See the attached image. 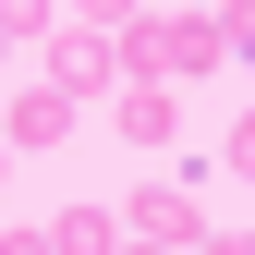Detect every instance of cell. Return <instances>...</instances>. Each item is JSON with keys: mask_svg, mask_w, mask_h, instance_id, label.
Wrapping results in <instances>:
<instances>
[{"mask_svg": "<svg viewBox=\"0 0 255 255\" xmlns=\"http://www.w3.org/2000/svg\"><path fill=\"white\" fill-rule=\"evenodd\" d=\"M0 170H12V134H0Z\"/></svg>", "mask_w": 255, "mask_h": 255, "instance_id": "4fadbf2b", "label": "cell"}, {"mask_svg": "<svg viewBox=\"0 0 255 255\" xmlns=\"http://www.w3.org/2000/svg\"><path fill=\"white\" fill-rule=\"evenodd\" d=\"M73 98H61V85H24V98H12V122H0V134H12V158H49V146H73Z\"/></svg>", "mask_w": 255, "mask_h": 255, "instance_id": "277c9868", "label": "cell"}, {"mask_svg": "<svg viewBox=\"0 0 255 255\" xmlns=\"http://www.w3.org/2000/svg\"><path fill=\"white\" fill-rule=\"evenodd\" d=\"M73 24H98V37H122V24H146V0H73Z\"/></svg>", "mask_w": 255, "mask_h": 255, "instance_id": "ba28073f", "label": "cell"}, {"mask_svg": "<svg viewBox=\"0 0 255 255\" xmlns=\"http://www.w3.org/2000/svg\"><path fill=\"white\" fill-rule=\"evenodd\" d=\"M122 255H158V243H122Z\"/></svg>", "mask_w": 255, "mask_h": 255, "instance_id": "5bb4252c", "label": "cell"}, {"mask_svg": "<svg viewBox=\"0 0 255 255\" xmlns=\"http://www.w3.org/2000/svg\"><path fill=\"white\" fill-rule=\"evenodd\" d=\"M0 255H49V231H24V219H0Z\"/></svg>", "mask_w": 255, "mask_h": 255, "instance_id": "8fae6325", "label": "cell"}, {"mask_svg": "<svg viewBox=\"0 0 255 255\" xmlns=\"http://www.w3.org/2000/svg\"><path fill=\"white\" fill-rule=\"evenodd\" d=\"M122 243H158V255H195V243H207V207L182 195V182H146V195L122 207Z\"/></svg>", "mask_w": 255, "mask_h": 255, "instance_id": "3957f363", "label": "cell"}, {"mask_svg": "<svg viewBox=\"0 0 255 255\" xmlns=\"http://www.w3.org/2000/svg\"><path fill=\"white\" fill-rule=\"evenodd\" d=\"M0 49H12V37H0Z\"/></svg>", "mask_w": 255, "mask_h": 255, "instance_id": "9a60e30c", "label": "cell"}, {"mask_svg": "<svg viewBox=\"0 0 255 255\" xmlns=\"http://www.w3.org/2000/svg\"><path fill=\"white\" fill-rule=\"evenodd\" d=\"M219 158H231V170H243V182H255V110H243V122H231V146H219Z\"/></svg>", "mask_w": 255, "mask_h": 255, "instance_id": "30bf717a", "label": "cell"}, {"mask_svg": "<svg viewBox=\"0 0 255 255\" xmlns=\"http://www.w3.org/2000/svg\"><path fill=\"white\" fill-rule=\"evenodd\" d=\"M49 85L61 98H122V37H98V24H49Z\"/></svg>", "mask_w": 255, "mask_h": 255, "instance_id": "7a4b0ae2", "label": "cell"}, {"mask_svg": "<svg viewBox=\"0 0 255 255\" xmlns=\"http://www.w3.org/2000/svg\"><path fill=\"white\" fill-rule=\"evenodd\" d=\"M49 255H122V207H61Z\"/></svg>", "mask_w": 255, "mask_h": 255, "instance_id": "8992f818", "label": "cell"}, {"mask_svg": "<svg viewBox=\"0 0 255 255\" xmlns=\"http://www.w3.org/2000/svg\"><path fill=\"white\" fill-rule=\"evenodd\" d=\"M219 12H146V24H122V85H195L219 73Z\"/></svg>", "mask_w": 255, "mask_h": 255, "instance_id": "6da1fadb", "label": "cell"}, {"mask_svg": "<svg viewBox=\"0 0 255 255\" xmlns=\"http://www.w3.org/2000/svg\"><path fill=\"white\" fill-rule=\"evenodd\" d=\"M49 24H61V0H0V37L12 49H49Z\"/></svg>", "mask_w": 255, "mask_h": 255, "instance_id": "52a82bcc", "label": "cell"}, {"mask_svg": "<svg viewBox=\"0 0 255 255\" xmlns=\"http://www.w3.org/2000/svg\"><path fill=\"white\" fill-rule=\"evenodd\" d=\"M110 122H122V146H146V158H158V146L182 134V98H170V85H122Z\"/></svg>", "mask_w": 255, "mask_h": 255, "instance_id": "5b68a950", "label": "cell"}, {"mask_svg": "<svg viewBox=\"0 0 255 255\" xmlns=\"http://www.w3.org/2000/svg\"><path fill=\"white\" fill-rule=\"evenodd\" d=\"M219 49H231V61H255V0H219Z\"/></svg>", "mask_w": 255, "mask_h": 255, "instance_id": "9c48e42d", "label": "cell"}, {"mask_svg": "<svg viewBox=\"0 0 255 255\" xmlns=\"http://www.w3.org/2000/svg\"><path fill=\"white\" fill-rule=\"evenodd\" d=\"M195 255H255V231H207V243H195Z\"/></svg>", "mask_w": 255, "mask_h": 255, "instance_id": "7c38bea8", "label": "cell"}]
</instances>
